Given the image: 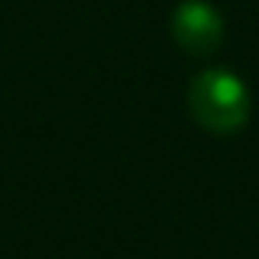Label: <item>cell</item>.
I'll list each match as a JSON object with an SVG mask.
<instances>
[{
	"label": "cell",
	"instance_id": "obj_2",
	"mask_svg": "<svg viewBox=\"0 0 259 259\" xmlns=\"http://www.w3.org/2000/svg\"><path fill=\"white\" fill-rule=\"evenodd\" d=\"M171 36L187 56H213L227 39V23L210 0H181L171 10Z\"/></svg>",
	"mask_w": 259,
	"mask_h": 259
},
{
	"label": "cell",
	"instance_id": "obj_1",
	"mask_svg": "<svg viewBox=\"0 0 259 259\" xmlns=\"http://www.w3.org/2000/svg\"><path fill=\"white\" fill-rule=\"evenodd\" d=\"M190 115L210 135H236L253 115L249 85L230 69H203L194 76L187 92Z\"/></svg>",
	"mask_w": 259,
	"mask_h": 259
}]
</instances>
